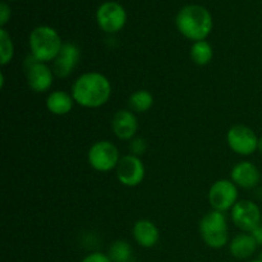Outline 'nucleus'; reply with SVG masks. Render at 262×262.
<instances>
[{
	"label": "nucleus",
	"instance_id": "obj_27",
	"mask_svg": "<svg viewBox=\"0 0 262 262\" xmlns=\"http://www.w3.org/2000/svg\"><path fill=\"white\" fill-rule=\"evenodd\" d=\"M250 262H262V258H260V260H253V261H250Z\"/></svg>",
	"mask_w": 262,
	"mask_h": 262
},
{
	"label": "nucleus",
	"instance_id": "obj_7",
	"mask_svg": "<svg viewBox=\"0 0 262 262\" xmlns=\"http://www.w3.org/2000/svg\"><path fill=\"white\" fill-rule=\"evenodd\" d=\"M227 141L229 147L239 155L248 156L258 150L260 138L250 127L243 124L233 125L227 135Z\"/></svg>",
	"mask_w": 262,
	"mask_h": 262
},
{
	"label": "nucleus",
	"instance_id": "obj_12",
	"mask_svg": "<svg viewBox=\"0 0 262 262\" xmlns=\"http://www.w3.org/2000/svg\"><path fill=\"white\" fill-rule=\"evenodd\" d=\"M79 56H81V51L76 43H63L60 53L54 60V73L59 78H66V77L71 76V73L78 64Z\"/></svg>",
	"mask_w": 262,
	"mask_h": 262
},
{
	"label": "nucleus",
	"instance_id": "obj_15",
	"mask_svg": "<svg viewBox=\"0 0 262 262\" xmlns=\"http://www.w3.org/2000/svg\"><path fill=\"white\" fill-rule=\"evenodd\" d=\"M133 238L141 247L151 248L158 243L159 229L151 220L141 219L133 227Z\"/></svg>",
	"mask_w": 262,
	"mask_h": 262
},
{
	"label": "nucleus",
	"instance_id": "obj_18",
	"mask_svg": "<svg viewBox=\"0 0 262 262\" xmlns=\"http://www.w3.org/2000/svg\"><path fill=\"white\" fill-rule=\"evenodd\" d=\"M214 50L206 40L196 41L191 48V58L199 66H206L212 60Z\"/></svg>",
	"mask_w": 262,
	"mask_h": 262
},
{
	"label": "nucleus",
	"instance_id": "obj_5",
	"mask_svg": "<svg viewBox=\"0 0 262 262\" xmlns=\"http://www.w3.org/2000/svg\"><path fill=\"white\" fill-rule=\"evenodd\" d=\"M119 151L109 141H97L89 150V163L95 170L109 171L119 163Z\"/></svg>",
	"mask_w": 262,
	"mask_h": 262
},
{
	"label": "nucleus",
	"instance_id": "obj_14",
	"mask_svg": "<svg viewBox=\"0 0 262 262\" xmlns=\"http://www.w3.org/2000/svg\"><path fill=\"white\" fill-rule=\"evenodd\" d=\"M112 127L119 140H132L138 129L137 118L129 110H119L113 118Z\"/></svg>",
	"mask_w": 262,
	"mask_h": 262
},
{
	"label": "nucleus",
	"instance_id": "obj_17",
	"mask_svg": "<svg viewBox=\"0 0 262 262\" xmlns=\"http://www.w3.org/2000/svg\"><path fill=\"white\" fill-rule=\"evenodd\" d=\"M73 96L66 91H54L46 99V107L51 114L66 115L73 109Z\"/></svg>",
	"mask_w": 262,
	"mask_h": 262
},
{
	"label": "nucleus",
	"instance_id": "obj_9",
	"mask_svg": "<svg viewBox=\"0 0 262 262\" xmlns=\"http://www.w3.org/2000/svg\"><path fill=\"white\" fill-rule=\"evenodd\" d=\"M238 189L232 181L220 179L215 182L209 192V201L212 209L216 211L225 212L227 210L233 209L237 204Z\"/></svg>",
	"mask_w": 262,
	"mask_h": 262
},
{
	"label": "nucleus",
	"instance_id": "obj_23",
	"mask_svg": "<svg viewBox=\"0 0 262 262\" xmlns=\"http://www.w3.org/2000/svg\"><path fill=\"white\" fill-rule=\"evenodd\" d=\"M82 262H112V260L107 255H104L101 252H94L84 257Z\"/></svg>",
	"mask_w": 262,
	"mask_h": 262
},
{
	"label": "nucleus",
	"instance_id": "obj_4",
	"mask_svg": "<svg viewBox=\"0 0 262 262\" xmlns=\"http://www.w3.org/2000/svg\"><path fill=\"white\" fill-rule=\"evenodd\" d=\"M200 233L204 242L209 247L215 250L224 247L229 239L225 215L216 210L210 211L200 222Z\"/></svg>",
	"mask_w": 262,
	"mask_h": 262
},
{
	"label": "nucleus",
	"instance_id": "obj_13",
	"mask_svg": "<svg viewBox=\"0 0 262 262\" xmlns=\"http://www.w3.org/2000/svg\"><path fill=\"white\" fill-rule=\"evenodd\" d=\"M232 182L242 188H255L260 183L261 174L257 166L250 161H241L232 169Z\"/></svg>",
	"mask_w": 262,
	"mask_h": 262
},
{
	"label": "nucleus",
	"instance_id": "obj_19",
	"mask_svg": "<svg viewBox=\"0 0 262 262\" xmlns=\"http://www.w3.org/2000/svg\"><path fill=\"white\" fill-rule=\"evenodd\" d=\"M154 105V96L147 90H138L129 97V107L137 113H145Z\"/></svg>",
	"mask_w": 262,
	"mask_h": 262
},
{
	"label": "nucleus",
	"instance_id": "obj_21",
	"mask_svg": "<svg viewBox=\"0 0 262 262\" xmlns=\"http://www.w3.org/2000/svg\"><path fill=\"white\" fill-rule=\"evenodd\" d=\"M14 55V45L9 33L2 28L0 30V64L7 66Z\"/></svg>",
	"mask_w": 262,
	"mask_h": 262
},
{
	"label": "nucleus",
	"instance_id": "obj_11",
	"mask_svg": "<svg viewBox=\"0 0 262 262\" xmlns=\"http://www.w3.org/2000/svg\"><path fill=\"white\" fill-rule=\"evenodd\" d=\"M26 76H27L28 86L31 90L37 94L48 91L53 84V72L46 66L45 63L36 61L31 56V60L28 59L27 66H26Z\"/></svg>",
	"mask_w": 262,
	"mask_h": 262
},
{
	"label": "nucleus",
	"instance_id": "obj_16",
	"mask_svg": "<svg viewBox=\"0 0 262 262\" xmlns=\"http://www.w3.org/2000/svg\"><path fill=\"white\" fill-rule=\"evenodd\" d=\"M257 246V242H256V239L252 237L251 233L250 234L242 233V234H238L233 238V241L230 242L229 250L230 253L235 258L246 260V258H250L256 252Z\"/></svg>",
	"mask_w": 262,
	"mask_h": 262
},
{
	"label": "nucleus",
	"instance_id": "obj_8",
	"mask_svg": "<svg viewBox=\"0 0 262 262\" xmlns=\"http://www.w3.org/2000/svg\"><path fill=\"white\" fill-rule=\"evenodd\" d=\"M232 220L241 230L252 233L262 224L260 207L250 200L237 202L232 209Z\"/></svg>",
	"mask_w": 262,
	"mask_h": 262
},
{
	"label": "nucleus",
	"instance_id": "obj_6",
	"mask_svg": "<svg viewBox=\"0 0 262 262\" xmlns=\"http://www.w3.org/2000/svg\"><path fill=\"white\" fill-rule=\"evenodd\" d=\"M96 20L99 27L107 33H115L127 22L125 9L117 2H105L97 8Z\"/></svg>",
	"mask_w": 262,
	"mask_h": 262
},
{
	"label": "nucleus",
	"instance_id": "obj_24",
	"mask_svg": "<svg viewBox=\"0 0 262 262\" xmlns=\"http://www.w3.org/2000/svg\"><path fill=\"white\" fill-rule=\"evenodd\" d=\"M145 141L142 140H135L132 141V145H130V150L133 151V155H141V154H143V151H145Z\"/></svg>",
	"mask_w": 262,
	"mask_h": 262
},
{
	"label": "nucleus",
	"instance_id": "obj_28",
	"mask_svg": "<svg viewBox=\"0 0 262 262\" xmlns=\"http://www.w3.org/2000/svg\"><path fill=\"white\" fill-rule=\"evenodd\" d=\"M261 225H262V224H261Z\"/></svg>",
	"mask_w": 262,
	"mask_h": 262
},
{
	"label": "nucleus",
	"instance_id": "obj_3",
	"mask_svg": "<svg viewBox=\"0 0 262 262\" xmlns=\"http://www.w3.org/2000/svg\"><path fill=\"white\" fill-rule=\"evenodd\" d=\"M63 43L59 33L49 26H38L30 35L31 56L36 61L46 63L55 60L60 53Z\"/></svg>",
	"mask_w": 262,
	"mask_h": 262
},
{
	"label": "nucleus",
	"instance_id": "obj_22",
	"mask_svg": "<svg viewBox=\"0 0 262 262\" xmlns=\"http://www.w3.org/2000/svg\"><path fill=\"white\" fill-rule=\"evenodd\" d=\"M10 19V7L5 2L0 3V26L4 27Z\"/></svg>",
	"mask_w": 262,
	"mask_h": 262
},
{
	"label": "nucleus",
	"instance_id": "obj_1",
	"mask_svg": "<svg viewBox=\"0 0 262 262\" xmlns=\"http://www.w3.org/2000/svg\"><path fill=\"white\" fill-rule=\"evenodd\" d=\"M112 95L110 81L99 72L83 73L72 87L74 101L84 107H100L106 104Z\"/></svg>",
	"mask_w": 262,
	"mask_h": 262
},
{
	"label": "nucleus",
	"instance_id": "obj_2",
	"mask_svg": "<svg viewBox=\"0 0 262 262\" xmlns=\"http://www.w3.org/2000/svg\"><path fill=\"white\" fill-rule=\"evenodd\" d=\"M179 32L192 41H202L212 30V17L202 5L189 4L182 8L176 18Z\"/></svg>",
	"mask_w": 262,
	"mask_h": 262
},
{
	"label": "nucleus",
	"instance_id": "obj_25",
	"mask_svg": "<svg viewBox=\"0 0 262 262\" xmlns=\"http://www.w3.org/2000/svg\"><path fill=\"white\" fill-rule=\"evenodd\" d=\"M251 234H252V237L256 239L257 245L261 246L262 245V225H260V227H258V228H256V229L253 230V232L251 233Z\"/></svg>",
	"mask_w": 262,
	"mask_h": 262
},
{
	"label": "nucleus",
	"instance_id": "obj_20",
	"mask_svg": "<svg viewBox=\"0 0 262 262\" xmlns=\"http://www.w3.org/2000/svg\"><path fill=\"white\" fill-rule=\"evenodd\" d=\"M132 248L125 241H115L109 248V257L112 262H132Z\"/></svg>",
	"mask_w": 262,
	"mask_h": 262
},
{
	"label": "nucleus",
	"instance_id": "obj_26",
	"mask_svg": "<svg viewBox=\"0 0 262 262\" xmlns=\"http://www.w3.org/2000/svg\"><path fill=\"white\" fill-rule=\"evenodd\" d=\"M258 151H261L262 154V138H260V141H258Z\"/></svg>",
	"mask_w": 262,
	"mask_h": 262
},
{
	"label": "nucleus",
	"instance_id": "obj_10",
	"mask_svg": "<svg viewBox=\"0 0 262 262\" xmlns=\"http://www.w3.org/2000/svg\"><path fill=\"white\" fill-rule=\"evenodd\" d=\"M117 178L123 186L136 187L145 178V165L136 155H125L117 165Z\"/></svg>",
	"mask_w": 262,
	"mask_h": 262
}]
</instances>
